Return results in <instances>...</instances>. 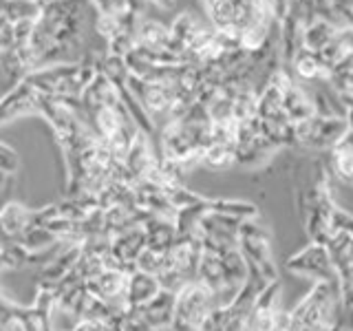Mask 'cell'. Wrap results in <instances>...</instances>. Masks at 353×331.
<instances>
[{
  "mask_svg": "<svg viewBox=\"0 0 353 331\" xmlns=\"http://www.w3.org/2000/svg\"><path fill=\"white\" fill-rule=\"evenodd\" d=\"M327 250L336 268L338 292L353 290V237L342 230H336V234L327 243Z\"/></svg>",
  "mask_w": 353,
  "mask_h": 331,
  "instance_id": "cell-6",
  "label": "cell"
},
{
  "mask_svg": "<svg viewBox=\"0 0 353 331\" xmlns=\"http://www.w3.org/2000/svg\"><path fill=\"white\" fill-rule=\"evenodd\" d=\"M210 210H214V212H221V214H228V217H234L239 221L259 217V208L254 203L232 201V199H212V201H210Z\"/></svg>",
  "mask_w": 353,
  "mask_h": 331,
  "instance_id": "cell-12",
  "label": "cell"
},
{
  "mask_svg": "<svg viewBox=\"0 0 353 331\" xmlns=\"http://www.w3.org/2000/svg\"><path fill=\"white\" fill-rule=\"evenodd\" d=\"M239 331H250V327H243V329H239Z\"/></svg>",
  "mask_w": 353,
  "mask_h": 331,
  "instance_id": "cell-17",
  "label": "cell"
},
{
  "mask_svg": "<svg viewBox=\"0 0 353 331\" xmlns=\"http://www.w3.org/2000/svg\"><path fill=\"white\" fill-rule=\"evenodd\" d=\"M161 292V285L157 276L148 272L135 270L128 279V292H126V309H139L150 303L154 296Z\"/></svg>",
  "mask_w": 353,
  "mask_h": 331,
  "instance_id": "cell-9",
  "label": "cell"
},
{
  "mask_svg": "<svg viewBox=\"0 0 353 331\" xmlns=\"http://www.w3.org/2000/svg\"><path fill=\"white\" fill-rule=\"evenodd\" d=\"M338 331H351V329H347V327H345V325H342V327H340V329H338Z\"/></svg>",
  "mask_w": 353,
  "mask_h": 331,
  "instance_id": "cell-16",
  "label": "cell"
},
{
  "mask_svg": "<svg viewBox=\"0 0 353 331\" xmlns=\"http://www.w3.org/2000/svg\"><path fill=\"white\" fill-rule=\"evenodd\" d=\"M287 272L305 276V279H312L314 283L338 285L336 268H334V261L329 257L327 245L309 243L307 248H303L301 252H296L294 257L287 259Z\"/></svg>",
  "mask_w": 353,
  "mask_h": 331,
  "instance_id": "cell-4",
  "label": "cell"
},
{
  "mask_svg": "<svg viewBox=\"0 0 353 331\" xmlns=\"http://www.w3.org/2000/svg\"><path fill=\"white\" fill-rule=\"evenodd\" d=\"M33 212H27L20 205H7L0 214V225L7 232V234H18V232H25L31 223H33Z\"/></svg>",
  "mask_w": 353,
  "mask_h": 331,
  "instance_id": "cell-11",
  "label": "cell"
},
{
  "mask_svg": "<svg viewBox=\"0 0 353 331\" xmlns=\"http://www.w3.org/2000/svg\"><path fill=\"white\" fill-rule=\"evenodd\" d=\"M239 250L243 259L248 261L250 272L259 274L265 283L279 281V268H276L272 252V234L268 225L263 223L261 214L254 219H245L239 228Z\"/></svg>",
  "mask_w": 353,
  "mask_h": 331,
  "instance_id": "cell-1",
  "label": "cell"
},
{
  "mask_svg": "<svg viewBox=\"0 0 353 331\" xmlns=\"http://www.w3.org/2000/svg\"><path fill=\"white\" fill-rule=\"evenodd\" d=\"M349 121L340 115H314L312 119L296 124V146L307 150H334L347 135Z\"/></svg>",
  "mask_w": 353,
  "mask_h": 331,
  "instance_id": "cell-3",
  "label": "cell"
},
{
  "mask_svg": "<svg viewBox=\"0 0 353 331\" xmlns=\"http://www.w3.org/2000/svg\"><path fill=\"white\" fill-rule=\"evenodd\" d=\"M22 113H38V93L27 82L16 84L0 99V124L16 119Z\"/></svg>",
  "mask_w": 353,
  "mask_h": 331,
  "instance_id": "cell-7",
  "label": "cell"
},
{
  "mask_svg": "<svg viewBox=\"0 0 353 331\" xmlns=\"http://www.w3.org/2000/svg\"><path fill=\"white\" fill-rule=\"evenodd\" d=\"M135 312L141 316L143 323L150 325L152 329L168 331L172 325V316H174V292L161 290L150 303L135 309Z\"/></svg>",
  "mask_w": 353,
  "mask_h": 331,
  "instance_id": "cell-8",
  "label": "cell"
},
{
  "mask_svg": "<svg viewBox=\"0 0 353 331\" xmlns=\"http://www.w3.org/2000/svg\"><path fill=\"white\" fill-rule=\"evenodd\" d=\"M36 3H38L40 7H47V5H51V3H53V0H36Z\"/></svg>",
  "mask_w": 353,
  "mask_h": 331,
  "instance_id": "cell-15",
  "label": "cell"
},
{
  "mask_svg": "<svg viewBox=\"0 0 353 331\" xmlns=\"http://www.w3.org/2000/svg\"><path fill=\"white\" fill-rule=\"evenodd\" d=\"M16 168H18V159H16L14 150L0 143V170H5V172H9V174H11Z\"/></svg>",
  "mask_w": 353,
  "mask_h": 331,
  "instance_id": "cell-14",
  "label": "cell"
},
{
  "mask_svg": "<svg viewBox=\"0 0 353 331\" xmlns=\"http://www.w3.org/2000/svg\"><path fill=\"white\" fill-rule=\"evenodd\" d=\"M216 309H221L216 294L194 281L174 294V316L168 331H199Z\"/></svg>",
  "mask_w": 353,
  "mask_h": 331,
  "instance_id": "cell-2",
  "label": "cell"
},
{
  "mask_svg": "<svg viewBox=\"0 0 353 331\" xmlns=\"http://www.w3.org/2000/svg\"><path fill=\"white\" fill-rule=\"evenodd\" d=\"M42 7L36 0H0V22H18L25 20H36L40 16Z\"/></svg>",
  "mask_w": 353,
  "mask_h": 331,
  "instance_id": "cell-10",
  "label": "cell"
},
{
  "mask_svg": "<svg viewBox=\"0 0 353 331\" xmlns=\"http://www.w3.org/2000/svg\"><path fill=\"white\" fill-rule=\"evenodd\" d=\"M16 49V31L11 22H0V53Z\"/></svg>",
  "mask_w": 353,
  "mask_h": 331,
  "instance_id": "cell-13",
  "label": "cell"
},
{
  "mask_svg": "<svg viewBox=\"0 0 353 331\" xmlns=\"http://www.w3.org/2000/svg\"><path fill=\"white\" fill-rule=\"evenodd\" d=\"M243 221L208 210L196 225V234L203 243H216V245H239V228Z\"/></svg>",
  "mask_w": 353,
  "mask_h": 331,
  "instance_id": "cell-5",
  "label": "cell"
}]
</instances>
